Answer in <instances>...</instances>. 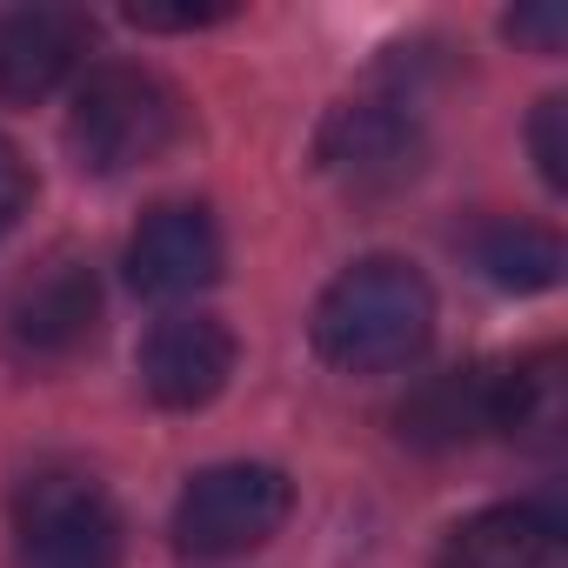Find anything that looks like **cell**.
<instances>
[{"instance_id":"obj_1","label":"cell","mask_w":568,"mask_h":568,"mask_svg":"<svg viewBox=\"0 0 568 568\" xmlns=\"http://www.w3.org/2000/svg\"><path fill=\"white\" fill-rule=\"evenodd\" d=\"M428 335H435V288L422 267L395 254L342 267L315 302V348L342 375H395L428 348Z\"/></svg>"},{"instance_id":"obj_2","label":"cell","mask_w":568,"mask_h":568,"mask_svg":"<svg viewBox=\"0 0 568 568\" xmlns=\"http://www.w3.org/2000/svg\"><path fill=\"white\" fill-rule=\"evenodd\" d=\"M181 141V94L134 61H108L81 81L68 108V148L88 174H128Z\"/></svg>"},{"instance_id":"obj_3","label":"cell","mask_w":568,"mask_h":568,"mask_svg":"<svg viewBox=\"0 0 568 568\" xmlns=\"http://www.w3.org/2000/svg\"><path fill=\"white\" fill-rule=\"evenodd\" d=\"M21 568H121V515L81 468H34L14 488Z\"/></svg>"},{"instance_id":"obj_4","label":"cell","mask_w":568,"mask_h":568,"mask_svg":"<svg viewBox=\"0 0 568 568\" xmlns=\"http://www.w3.org/2000/svg\"><path fill=\"white\" fill-rule=\"evenodd\" d=\"M422 154H428V134L408 94L335 101L315 128V168L348 194H395L402 181H415Z\"/></svg>"},{"instance_id":"obj_5","label":"cell","mask_w":568,"mask_h":568,"mask_svg":"<svg viewBox=\"0 0 568 568\" xmlns=\"http://www.w3.org/2000/svg\"><path fill=\"white\" fill-rule=\"evenodd\" d=\"M295 508V481L267 462L201 468L174 501V548L187 555H247Z\"/></svg>"},{"instance_id":"obj_6","label":"cell","mask_w":568,"mask_h":568,"mask_svg":"<svg viewBox=\"0 0 568 568\" xmlns=\"http://www.w3.org/2000/svg\"><path fill=\"white\" fill-rule=\"evenodd\" d=\"M94 328H101V281L74 254H54L48 267H34L8 302V348L28 368L74 362L94 342Z\"/></svg>"},{"instance_id":"obj_7","label":"cell","mask_w":568,"mask_h":568,"mask_svg":"<svg viewBox=\"0 0 568 568\" xmlns=\"http://www.w3.org/2000/svg\"><path fill=\"white\" fill-rule=\"evenodd\" d=\"M128 281L148 302H187L221 281V227L194 201H161L128 241Z\"/></svg>"},{"instance_id":"obj_8","label":"cell","mask_w":568,"mask_h":568,"mask_svg":"<svg viewBox=\"0 0 568 568\" xmlns=\"http://www.w3.org/2000/svg\"><path fill=\"white\" fill-rule=\"evenodd\" d=\"M94 21L81 8H8L0 14V101H48L88 54Z\"/></svg>"},{"instance_id":"obj_9","label":"cell","mask_w":568,"mask_h":568,"mask_svg":"<svg viewBox=\"0 0 568 568\" xmlns=\"http://www.w3.org/2000/svg\"><path fill=\"white\" fill-rule=\"evenodd\" d=\"M134 368L161 408H207L234 375V335L214 315H168L148 328Z\"/></svg>"},{"instance_id":"obj_10","label":"cell","mask_w":568,"mask_h":568,"mask_svg":"<svg viewBox=\"0 0 568 568\" xmlns=\"http://www.w3.org/2000/svg\"><path fill=\"white\" fill-rule=\"evenodd\" d=\"M435 568H568V535L555 508L501 501L448 528Z\"/></svg>"},{"instance_id":"obj_11","label":"cell","mask_w":568,"mask_h":568,"mask_svg":"<svg viewBox=\"0 0 568 568\" xmlns=\"http://www.w3.org/2000/svg\"><path fill=\"white\" fill-rule=\"evenodd\" d=\"M395 422H402V442H415V448H462V442L488 435L495 428V368L468 362V368L428 375L395 408Z\"/></svg>"},{"instance_id":"obj_12","label":"cell","mask_w":568,"mask_h":568,"mask_svg":"<svg viewBox=\"0 0 568 568\" xmlns=\"http://www.w3.org/2000/svg\"><path fill=\"white\" fill-rule=\"evenodd\" d=\"M568 428V362L555 348L495 368V435L521 448H555Z\"/></svg>"},{"instance_id":"obj_13","label":"cell","mask_w":568,"mask_h":568,"mask_svg":"<svg viewBox=\"0 0 568 568\" xmlns=\"http://www.w3.org/2000/svg\"><path fill=\"white\" fill-rule=\"evenodd\" d=\"M475 267L508 295H541L561 281V241L535 221H495L475 234Z\"/></svg>"},{"instance_id":"obj_14","label":"cell","mask_w":568,"mask_h":568,"mask_svg":"<svg viewBox=\"0 0 568 568\" xmlns=\"http://www.w3.org/2000/svg\"><path fill=\"white\" fill-rule=\"evenodd\" d=\"M528 148H535V168L548 181V194H568V101L548 94L528 121Z\"/></svg>"},{"instance_id":"obj_15","label":"cell","mask_w":568,"mask_h":568,"mask_svg":"<svg viewBox=\"0 0 568 568\" xmlns=\"http://www.w3.org/2000/svg\"><path fill=\"white\" fill-rule=\"evenodd\" d=\"M501 34H508V41H521V48H535V54H561L568 14L555 8V0H535V8H515V14L501 21Z\"/></svg>"},{"instance_id":"obj_16","label":"cell","mask_w":568,"mask_h":568,"mask_svg":"<svg viewBox=\"0 0 568 568\" xmlns=\"http://www.w3.org/2000/svg\"><path fill=\"white\" fill-rule=\"evenodd\" d=\"M28 201H34V168L21 161L14 141H0V234L28 214Z\"/></svg>"},{"instance_id":"obj_17","label":"cell","mask_w":568,"mask_h":568,"mask_svg":"<svg viewBox=\"0 0 568 568\" xmlns=\"http://www.w3.org/2000/svg\"><path fill=\"white\" fill-rule=\"evenodd\" d=\"M227 14L234 8H148V0H134V8H128V21L148 28V34H194V28H214Z\"/></svg>"}]
</instances>
